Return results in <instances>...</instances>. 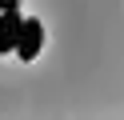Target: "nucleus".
Segmentation results:
<instances>
[{"label":"nucleus","mask_w":124,"mask_h":120,"mask_svg":"<svg viewBox=\"0 0 124 120\" xmlns=\"http://www.w3.org/2000/svg\"><path fill=\"white\" fill-rule=\"evenodd\" d=\"M40 48H44V28H40V20H24V24H20V40H16L20 60H36Z\"/></svg>","instance_id":"1"},{"label":"nucleus","mask_w":124,"mask_h":120,"mask_svg":"<svg viewBox=\"0 0 124 120\" xmlns=\"http://www.w3.org/2000/svg\"><path fill=\"white\" fill-rule=\"evenodd\" d=\"M20 24H24V16H20L16 8H12V12H0V52H16Z\"/></svg>","instance_id":"2"},{"label":"nucleus","mask_w":124,"mask_h":120,"mask_svg":"<svg viewBox=\"0 0 124 120\" xmlns=\"http://www.w3.org/2000/svg\"><path fill=\"white\" fill-rule=\"evenodd\" d=\"M12 8H20V0H0V12H12Z\"/></svg>","instance_id":"3"}]
</instances>
